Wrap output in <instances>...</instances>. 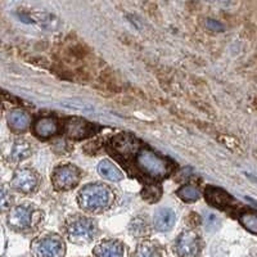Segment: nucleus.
<instances>
[{"label":"nucleus","instance_id":"obj_4","mask_svg":"<svg viewBox=\"0 0 257 257\" xmlns=\"http://www.w3.org/2000/svg\"><path fill=\"white\" fill-rule=\"evenodd\" d=\"M31 252L34 257H64L66 244L57 234H44L32 242Z\"/></svg>","mask_w":257,"mask_h":257},{"label":"nucleus","instance_id":"obj_5","mask_svg":"<svg viewBox=\"0 0 257 257\" xmlns=\"http://www.w3.org/2000/svg\"><path fill=\"white\" fill-rule=\"evenodd\" d=\"M203 243L198 234L193 230H185L176 238L175 253L178 257H199Z\"/></svg>","mask_w":257,"mask_h":257},{"label":"nucleus","instance_id":"obj_14","mask_svg":"<svg viewBox=\"0 0 257 257\" xmlns=\"http://www.w3.org/2000/svg\"><path fill=\"white\" fill-rule=\"evenodd\" d=\"M133 257H169L166 249L157 240H143L138 244Z\"/></svg>","mask_w":257,"mask_h":257},{"label":"nucleus","instance_id":"obj_17","mask_svg":"<svg viewBox=\"0 0 257 257\" xmlns=\"http://www.w3.org/2000/svg\"><path fill=\"white\" fill-rule=\"evenodd\" d=\"M30 116L22 109H15L8 114V123L15 132H25L30 126Z\"/></svg>","mask_w":257,"mask_h":257},{"label":"nucleus","instance_id":"obj_6","mask_svg":"<svg viewBox=\"0 0 257 257\" xmlns=\"http://www.w3.org/2000/svg\"><path fill=\"white\" fill-rule=\"evenodd\" d=\"M53 184L59 190H70L79 184L81 175L73 165H62L53 171Z\"/></svg>","mask_w":257,"mask_h":257},{"label":"nucleus","instance_id":"obj_15","mask_svg":"<svg viewBox=\"0 0 257 257\" xmlns=\"http://www.w3.org/2000/svg\"><path fill=\"white\" fill-rule=\"evenodd\" d=\"M176 221L175 212L171 208H160L157 212L155 213V224L156 230L158 231H169L174 228Z\"/></svg>","mask_w":257,"mask_h":257},{"label":"nucleus","instance_id":"obj_11","mask_svg":"<svg viewBox=\"0 0 257 257\" xmlns=\"http://www.w3.org/2000/svg\"><path fill=\"white\" fill-rule=\"evenodd\" d=\"M111 147L116 155L130 156L133 153L138 152V149L141 147L139 142L130 134H118L111 141Z\"/></svg>","mask_w":257,"mask_h":257},{"label":"nucleus","instance_id":"obj_2","mask_svg":"<svg viewBox=\"0 0 257 257\" xmlns=\"http://www.w3.org/2000/svg\"><path fill=\"white\" fill-rule=\"evenodd\" d=\"M137 164L142 173L153 179L166 178L173 169L169 161L157 156L153 151L148 148L138 151Z\"/></svg>","mask_w":257,"mask_h":257},{"label":"nucleus","instance_id":"obj_24","mask_svg":"<svg viewBox=\"0 0 257 257\" xmlns=\"http://www.w3.org/2000/svg\"><path fill=\"white\" fill-rule=\"evenodd\" d=\"M220 221L217 220V217L215 216V215H207V217H206V226H207V229H212V226H219Z\"/></svg>","mask_w":257,"mask_h":257},{"label":"nucleus","instance_id":"obj_8","mask_svg":"<svg viewBox=\"0 0 257 257\" xmlns=\"http://www.w3.org/2000/svg\"><path fill=\"white\" fill-rule=\"evenodd\" d=\"M94 257H128V249L122 242L116 239H104L93 249Z\"/></svg>","mask_w":257,"mask_h":257},{"label":"nucleus","instance_id":"obj_7","mask_svg":"<svg viewBox=\"0 0 257 257\" xmlns=\"http://www.w3.org/2000/svg\"><path fill=\"white\" fill-rule=\"evenodd\" d=\"M98 130L95 125L85 121L84 118H79V117H71L64 123V133L71 139H85V138L90 137V135L95 134Z\"/></svg>","mask_w":257,"mask_h":257},{"label":"nucleus","instance_id":"obj_18","mask_svg":"<svg viewBox=\"0 0 257 257\" xmlns=\"http://www.w3.org/2000/svg\"><path fill=\"white\" fill-rule=\"evenodd\" d=\"M98 173L104 179L111 181H120L122 179V173L108 160L100 161L98 165Z\"/></svg>","mask_w":257,"mask_h":257},{"label":"nucleus","instance_id":"obj_22","mask_svg":"<svg viewBox=\"0 0 257 257\" xmlns=\"http://www.w3.org/2000/svg\"><path fill=\"white\" fill-rule=\"evenodd\" d=\"M130 229L135 235H144L147 233V224L143 219H135Z\"/></svg>","mask_w":257,"mask_h":257},{"label":"nucleus","instance_id":"obj_25","mask_svg":"<svg viewBox=\"0 0 257 257\" xmlns=\"http://www.w3.org/2000/svg\"><path fill=\"white\" fill-rule=\"evenodd\" d=\"M207 26L210 27V29H212V30H216V31H221V30H222V26L219 24V22H216V21H211L210 20L207 22Z\"/></svg>","mask_w":257,"mask_h":257},{"label":"nucleus","instance_id":"obj_1","mask_svg":"<svg viewBox=\"0 0 257 257\" xmlns=\"http://www.w3.org/2000/svg\"><path fill=\"white\" fill-rule=\"evenodd\" d=\"M113 201V193L104 184H88L77 194L80 207L86 212H98L108 207Z\"/></svg>","mask_w":257,"mask_h":257},{"label":"nucleus","instance_id":"obj_19","mask_svg":"<svg viewBox=\"0 0 257 257\" xmlns=\"http://www.w3.org/2000/svg\"><path fill=\"white\" fill-rule=\"evenodd\" d=\"M178 194L185 202H194L201 197L198 188H196L194 185H184V187H181L178 190Z\"/></svg>","mask_w":257,"mask_h":257},{"label":"nucleus","instance_id":"obj_12","mask_svg":"<svg viewBox=\"0 0 257 257\" xmlns=\"http://www.w3.org/2000/svg\"><path fill=\"white\" fill-rule=\"evenodd\" d=\"M31 152L32 148L29 142L24 141V139H16V141L7 144L4 155L9 162H20V161L29 157Z\"/></svg>","mask_w":257,"mask_h":257},{"label":"nucleus","instance_id":"obj_3","mask_svg":"<svg viewBox=\"0 0 257 257\" xmlns=\"http://www.w3.org/2000/svg\"><path fill=\"white\" fill-rule=\"evenodd\" d=\"M66 234H67L68 240L75 244H88L91 240L95 239L98 228L94 220L89 217L75 216L68 220Z\"/></svg>","mask_w":257,"mask_h":257},{"label":"nucleus","instance_id":"obj_21","mask_svg":"<svg viewBox=\"0 0 257 257\" xmlns=\"http://www.w3.org/2000/svg\"><path fill=\"white\" fill-rule=\"evenodd\" d=\"M143 197L149 202H156L161 197V189L157 188L156 185H151V187H146L143 190Z\"/></svg>","mask_w":257,"mask_h":257},{"label":"nucleus","instance_id":"obj_13","mask_svg":"<svg viewBox=\"0 0 257 257\" xmlns=\"http://www.w3.org/2000/svg\"><path fill=\"white\" fill-rule=\"evenodd\" d=\"M205 196L207 198L208 203L221 210H226L229 207H233L234 199L233 197L226 193L225 190L215 187H207L205 190Z\"/></svg>","mask_w":257,"mask_h":257},{"label":"nucleus","instance_id":"obj_20","mask_svg":"<svg viewBox=\"0 0 257 257\" xmlns=\"http://www.w3.org/2000/svg\"><path fill=\"white\" fill-rule=\"evenodd\" d=\"M240 222L247 230L251 233L257 234V213L254 212H245L240 216Z\"/></svg>","mask_w":257,"mask_h":257},{"label":"nucleus","instance_id":"obj_23","mask_svg":"<svg viewBox=\"0 0 257 257\" xmlns=\"http://www.w3.org/2000/svg\"><path fill=\"white\" fill-rule=\"evenodd\" d=\"M9 194L2 185H0V211L6 210L9 206Z\"/></svg>","mask_w":257,"mask_h":257},{"label":"nucleus","instance_id":"obj_10","mask_svg":"<svg viewBox=\"0 0 257 257\" xmlns=\"http://www.w3.org/2000/svg\"><path fill=\"white\" fill-rule=\"evenodd\" d=\"M32 217H34V211L29 206H17L12 208V211L8 215V224L13 229L17 230H24L31 226Z\"/></svg>","mask_w":257,"mask_h":257},{"label":"nucleus","instance_id":"obj_9","mask_svg":"<svg viewBox=\"0 0 257 257\" xmlns=\"http://www.w3.org/2000/svg\"><path fill=\"white\" fill-rule=\"evenodd\" d=\"M39 178L31 169H20L16 171L12 179V187L17 192L31 193L36 189Z\"/></svg>","mask_w":257,"mask_h":257},{"label":"nucleus","instance_id":"obj_16","mask_svg":"<svg viewBox=\"0 0 257 257\" xmlns=\"http://www.w3.org/2000/svg\"><path fill=\"white\" fill-rule=\"evenodd\" d=\"M58 132V121L53 117H40L35 123V133L40 138H50Z\"/></svg>","mask_w":257,"mask_h":257}]
</instances>
